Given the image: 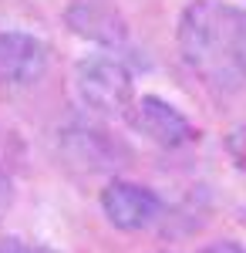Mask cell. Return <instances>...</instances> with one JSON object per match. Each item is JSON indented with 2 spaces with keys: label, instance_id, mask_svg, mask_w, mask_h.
Returning a JSON list of instances; mask_svg holds the SVG:
<instances>
[{
  "label": "cell",
  "instance_id": "cell-1",
  "mask_svg": "<svg viewBox=\"0 0 246 253\" xmlns=\"http://www.w3.org/2000/svg\"><path fill=\"white\" fill-rule=\"evenodd\" d=\"M179 54L196 78L216 91L246 84V7L226 0H192L179 17Z\"/></svg>",
  "mask_w": 246,
  "mask_h": 253
},
{
  "label": "cell",
  "instance_id": "cell-2",
  "mask_svg": "<svg viewBox=\"0 0 246 253\" xmlns=\"http://www.w3.org/2000/svg\"><path fill=\"white\" fill-rule=\"evenodd\" d=\"M75 95L78 101L98 112V115H125V108L135 98V81L132 71L118 58L108 54H91L75 64Z\"/></svg>",
  "mask_w": 246,
  "mask_h": 253
},
{
  "label": "cell",
  "instance_id": "cell-3",
  "mask_svg": "<svg viewBox=\"0 0 246 253\" xmlns=\"http://www.w3.org/2000/svg\"><path fill=\"white\" fill-rule=\"evenodd\" d=\"M125 118L138 135H145L149 142L162 145V149H182V145L196 142L192 122L172 101H165L159 95L132 98V105L125 108Z\"/></svg>",
  "mask_w": 246,
  "mask_h": 253
},
{
  "label": "cell",
  "instance_id": "cell-4",
  "mask_svg": "<svg viewBox=\"0 0 246 253\" xmlns=\"http://www.w3.org/2000/svg\"><path fill=\"white\" fill-rule=\"evenodd\" d=\"M98 203H101L105 219L115 230H125V233L149 230L152 223H159V216H162V199L152 193L149 186L128 182V179H112L101 189Z\"/></svg>",
  "mask_w": 246,
  "mask_h": 253
},
{
  "label": "cell",
  "instance_id": "cell-5",
  "mask_svg": "<svg viewBox=\"0 0 246 253\" xmlns=\"http://www.w3.org/2000/svg\"><path fill=\"white\" fill-rule=\"evenodd\" d=\"M51 51L27 31H0V84L24 88L44 78Z\"/></svg>",
  "mask_w": 246,
  "mask_h": 253
},
{
  "label": "cell",
  "instance_id": "cell-6",
  "mask_svg": "<svg viewBox=\"0 0 246 253\" xmlns=\"http://www.w3.org/2000/svg\"><path fill=\"white\" fill-rule=\"evenodd\" d=\"M61 135V152L71 166H81L88 172H105V169H115L122 166V159L128 156L118 142H115L105 128H95V125H68L57 132Z\"/></svg>",
  "mask_w": 246,
  "mask_h": 253
},
{
  "label": "cell",
  "instance_id": "cell-7",
  "mask_svg": "<svg viewBox=\"0 0 246 253\" xmlns=\"http://www.w3.org/2000/svg\"><path fill=\"white\" fill-rule=\"evenodd\" d=\"M64 20H68V27L75 31L78 38H88L95 44H105V47H115V44H122L128 38L125 20L118 17L112 7L95 3V0H81L75 7H68Z\"/></svg>",
  "mask_w": 246,
  "mask_h": 253
},
{
  "label": "cell",
  "instance_id": "cell-8",
  "mask_svg": "<svg viewBox=\"0 0 246 253\" xmlns=\"http://www.w3.org/2000/svg\"><path fill=\"white\" fill-rule=\"evenodd\" d=\"M226 149H229V156H233V162H236V169L246 172V125H240V128L229 132Z\"/></svg>",
  "mask_w": 246,
  "mask_h": 253
},
{
  "label": "cell",
  "instance_id": "cell-9",
  "mask_svg": "<svg viewBox=\"0 0 246 253\" xmlns=\"http://www.w3.org/2000/svg\"><path fill=\"white\" fill-rule=\"evenodd\" d=\"M0 253H57V250L44 247V243H27L20 236H3L0 240Z\"/></svg>",
  "mask_w": 246,
  "mask_h": 253
},
{
  "label": "cell",
  "instance_id": "cell-10",
  "mask_svg": "<svg viewBox=\"0 0 246 253\" xmlns=\"http://www.w3.org/2000/svg\"><path fill=\"white\" fill-rule=\"evenodd\" d=\"M10 203H14V182H10V175L0 169V216L10 210Z\"/></svg>",
  "mask_w": 246,
  "mask_h": 253
},
{
  "label": "cell",
  "instance_id": "cell-11",
  "mask_svg": "<svg viewBox=\"0 0 246 253\" xmlns=\"http://www.w3.org/2000/svg\"><path fill=\"white\" fill-rule=\"evenodd\" d=\"M203 253H246V247H240L236 240H216V243L203 247Z\"/></svg>",
  "mask_w": 246,
  "mask_h": 253
}]
</instances>
